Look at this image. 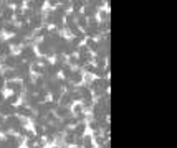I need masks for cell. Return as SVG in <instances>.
<instances>
[{"label":"cell","instance_id":"6da1fadb","mask_svg":"<svg viewBox=\"0 0 177 148\" xmlns=\"http://www.w3.org/2000/svg\"><path fill=\"white\" fill-rule=\"evenodd\" d=\"M83 112H85V109H83L81 102H78V104L73 105V110H71V114H73V115H81Z\"/></svg>","mask_w":177,"mask_h":148},{"label":"cell","instance_id":"7a4b0ae2","mask_svg":"<svg viewBox=\"0 0 177 148\" xmlns=\"http://www.w3.org/2000/svg\"><path fill=\"white\" fill-rule=\"evenodd\" d=\"M66 63H68L70 66H78V56H75V54H70L68 58H66Z\"/></svg>","mask_w":177,"mask_h":148},{"label":"cell","instance_id":"3957f363","mask_svg":"<svg viewBox=\"0 0 177 148\" xmlns=\"http://www.w3.org/2000/svg\"><path fill=\"white\" fill-rule=\"evenodd\" d=\"M12 15H13L12 8H5L3 10V20H10V18H12Z\"/></svg>","mask_w":177,"mask_h":148},{"label":"cell","instance_id":"277c9868","mask_svg":"<svg viewBox=\"0 0 177 148\" xmlns=\"http://www.w3.org/2000/svg\"><path fill=\"white\" fill-rule=\"evenodd\" d=\"M100 20L101 22H106L108 20V12L106 10H100Z\"/></svg>","mask_w":177,"mask_h":148},{"label":"cell","instance_id":"5b68a950","mask_svg":"<svg viewBox=\"0 0 177 148\" xmlns=\"http://www.w3.org/2000/svg\"><path fill=\"white\" fill-rule=\"evenodd\" d=\"M3 120H5V119H3V115H0V124H3Z\"/></svg>","mask_w":177,"mask_h":148},{"label":"cell","instance_id":"8992f818","mask_svg":"<svg viewBox=\"0 0 177 148\" xmlns=\"http://www.w3.org/2000/svg\"><path fill=\"white\" fill-rule=\"evenodd\" d=\"M0 45H2V36H0Z\"/></svg>","mask_w":177,"mask_h":148}]
</instances>
